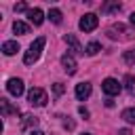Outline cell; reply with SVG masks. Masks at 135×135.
<instances>
[{"mask_svg":"<svg viewBox=\"0 0 135 135\" xmlns=\"http://www.w3.org/2000/svg\"><path fill=\"white\" fill-rule=\"evenodd\" d=\"M44 38L40 36V38H36L32 44H30V49L25 51V55H23V63L25 65H34L38 59H40V53H42V49H44Z\"/></svg>","mask_w":135,"mask_h":135,"instance_id":"cell-1","label":"cell"},{"mask_svg":"<svg viewBox=\"0 0 135 135\" xmlns=\"http://www.w3.org/2000/svg\"><path fill=\"white\" fill-rule=\"evenodd\" d=\"M27 101H30L32 105H46V101H49L46 91L40 89V86H34V89L27 93Z\"/></svg>","mask_w":135,"mask_h":135,"instance_id":"cell-2","label":"cell"},{"mask_svg":"<svg viewBox=\"0 0 135 135\" xmlns=\"http://www.w3.org/2000/svg\"><path fill=\"white\" fill-rule=\"evenodd\" d=\"M97 25H99V19H97L95 13H86V15L80 19V23H78V27H80L82 32H93Z\"/></svg>","mask_w":135,"mask_h":135,"instance_id":"cell-3","label":"cell"},{"mask_svg":"<svg viewBox=\"0 0 135 135\" xmlns=\"http://www.w3.org/2000/svg\"><path fill=\"white\" fill-rule=\"evenodd\" d=\"M101 89H103L105 95H118V93L122 91V84H120L116 78H105V80L101 82Z\"/></svg>","mask_w":135,"mask_h":135,"instance_id":"cell-4","label":"cell"},{"mask_svg":"<svg viewBox=\"0 0 135 135\" xmlns=\"http://www.w3.org/2000/svg\"><path fill=\"white\" fill-rule=\"evenodd\" d=\"M6 91H8L11 95L19 97V95L23 93V80H21V78H11V80L6 82Z\"/></svg>","mask_w":135,"mask_h":135,"instance_id":"cell-5","label":"cell"},{"mask_svg":"<svg viewBox=\"0 0 135 135\" xmlns=\"http://www.w3.org/2000/svg\"><path fill=\"white\" fill-rule=\"evenodd\" d=\"M63 40H65V44L70 46V51H72L74 55L84 53V51H82V46H80V42H78V38H76L74 34H65V36H63Z\"/></svg>","mask_w":135,"mask_h":135,"instance_id":"cell-6","label":"cell"},{"mask_svg":"<svg viewBox=\"0 0 135 135\" xmlns=\"http://www.w3.org/2000/svg\"><path fill=\"white\" fill-rule=\"evenodd\" d=\"M61 65H63V70L68 72V74H76V59L72 57V55H61Z\"/></svg>","mask_w":135,"mask_h":135,"instance_id":"cell-7","label":"cell"},{"mask_svg":"<svg viewBox=\"0 0 135 135\" xmlns=\"http://www.w3.org/2000/svg\"><path fill=\"white\" fill-rule=\"evenodd\" d=\"M74 93H76V97L82 101V99H86V97L91 95V84H89V82H80V84H76V91H74Z\"/></svg>","mask_w":135,"mask_h":135,"instance_id":"cell-8","label":"cell"},{"mask_svg":"<svg viewBox=\"0 0 135 135\" xmlns=\"http://www.w3.org/2000/svg\"><path fill=\"white\" fill-rule=\"evenodd\" d=\"M27 17H30V21H32L34 25H40V23L44 21V13H42L40 8H30V11H27Z\"/></svg>","mask_w":135,"mask_h":135,"instance_id":"cell-9","label":"cell"},{"mask_svg":"<svg viewBox=\"0 0 135 135\" xmlns=\"http://www.w3.org/2000/svg\"><path fill=\"white\" fill-rule=\"evenodd\" d=\"M17 51H19V44H17L15 40H8V42L2 44V53H4V55H15Z\"/></svg>","mask_w":135,"mask_h":135,"instance_id":"cell-10","label":"cell"},{"mask_svg":"<svg viewBox=\"0 0 135 135\" xmlns=\"http://www.w3.org/2000/svg\"><path fill=\"white\" fill-rule=\"evenodd\" d=\"M13 32H15L17 36H23V34H27V32H30V27H27L23 21H15V23H13Z\"/></svg>","mask_w":135,"mask_h":135,"instance_id":"cell-11","label":"cell"},{"mask_svg":"<svg viewBox=\"0 0 135 135\" xmlns=\"http://www.w3.org/2000/svg\"><path fill=\"white\" fill-rule=\"evenodd\" d=\"M36 124H38V118L32 116V114H25L23 120H21V127H23V129H30V127H36Z\"/></svg>","mask_w":135,"mask_h":135,"instance_id":"cell-12","label":"cell"},{"mask_svg":"<svg viewBox=\"0 0 135 135\" xmlns=\"http://www.w3.org/2000/svg\"><path fill=\"white\" fill-rule=\"evenodd\" d=\"M0 105H2V112H4V116H8V114H19V110L17 108H13L6 99H0Z\"/></svg>","mask_w":135,"mask_h":135,"instance_id":"cell-13","label":"cell"},{"mask_svg":"<svg viewBox=\"0 0 135 135\" xmlns=\"http://www.w3.org/2000/svg\"><path fill=\"white\" fill-rule=\"evenodd\" d=\"M122 118H124L127 122H131V124H135V108H127V110L122 112Z\"/></svg>","mask_w":135,"mask_h":135,"instance_id":"cell-14","label":"cell"},{"mask_svg":"<svg viewBox=\"0 0 135 135\" xmlns=\"http://www.w3.org/2000/svg\"><path fill=\"white\" fill-rule=\"evenodd\" d=\"M49 19H51L53 23H61V11H59V8H51V11H49Z\"/></svg>","mask_w":135,"mask_h":135,"instance_id":"cell-15","label":"cell"},{"mask_svg":"<svg viewBox=\"0 0 135 135\" xmlns=\"http://www.w3.org/2000/svg\"><path fill=\"white\" fill-rule=\"evenodd\" d=\"M84 51H86V55H97L101 51V46H99V42H89Z\"/></svg>","mask_w":135,"mask_h":135,"instance_id":"cell-16","label":"cell"},{"mask_svg":"<svg viewBox=\"0 0 135 135\" xmlns=\"http://www.w3.org/2000/svg\"><path fill=\"white\" fill-rule=\"evenodd\" d=\"M122 61H124L127 65H131V63H135V51H127V53L122 55Z\"/></svg>","mask_w":135,"mask_h":135,"instance_id":"cell-17","label":"cell"},{"mask_svg":"<svg viewBox=\"0 0 135 135\" xmlns=\"http://www.w3.org/2000/svg\"><path fill=\"white\" fill-rule=\"evenodd\" d=\"M63 91H65V86H63L61 82H55V84H53V93H55L57 97H59V95H63Z\"/></svg>","mask_w":135,"mask_h":135,"instance_id":"cell-18","label":"cell"},{"mask_svg":"<svg viewBox=\"0 0 135 135\" xmlns=\"http://www.w3.org/2000/svg\"><path fill=\"white\" fill-rule=\"evenodd\" d=\"M124 82H127V86H129V91L133 93V76H131V74H127V78H124Z\"/></svg>","mask_w":135,"mask_h":135,"instance_id":"cell-19","label":"cell"},{"mask_svg":"<svg viewBox=\"0 0 135 135\" xmlns=\"http://www.w3.org/2000/svg\"><path fill=\"white\" fill-rule=\"evenodd\" d=\"M27 6H25V2H19V4H15V13H23Z\"/></svg>","mask_w":135,"mask_h":135,"instance_id":"cell-20","label":"cell"},{"mask_svg":"<svg viewBox=\"0 0 135 135\" xmlns=\"http://www.w3.org/2000/svg\"><path fill=\"white\" fill-rule=\"evenodd\" d=\"M105 11H120V4H105Z\"/></svg>","mask_w":135,"mask_h":135,"instance_id":"cell-21","label":"cell"},{"mask_svg":"<svg viewBox=\"0 0 135 135\" xmlns=\"http://www.w3.org/2000/svg\"><path fill=\"white\" fill-rule=\"evenodd\" d=\"M78 112H80V114H82V116H84V118H86V116H89V110H86V108H80V110H78Z\"/></svg>","mask_w":135,"mask_h":135,"instance_id":"cell-22","label":"cell"},{"mask_svg":"<svg viewBox=\"0 0 135 135\" xmlns=\"http://www.w3.org/2000/svg\"><path fill=\"white\" fill-rule=\"evenodd\" d=\"M118 135H131V131H129V129H120V131H118Z\"/></svg>","mask_w":135,"mask_h":135,"instance_id":"cell-23","label":"cell"},{"mask_svg":"<svg viewBox=\"0 0 135 135\" xmlns=\"http://www.w3.org/2000/svg\"><path fill=\"white\" fill-rule=\"evenodd\" d=\"M30 135H44V133H42V131H32Z\"/></svg>","mask_w":135,"mask_h":135,"instance_id":"cell-24","label":"cell"},{"mask_svg":"<svg viewBox=\"0 0 135 135\" xmlns=\"http://www.w3.org/2000/svg\"><path fill=\"white\" fill-rule=\"evenodd\" d=\"M131 25H135V13L131 15Z\"/></svg>","mask_w":135,"mask_h":135,"instance_id":"cell-25","label":"cell"},{"mask_svg":"<svg viewBox=\"0 0 135 135\" xmlns=\"http://www.w3.org/2000/svg\"><path fill=\"white\" fill-rule=\"evenodd\" d=\"M84 135H89V133H84Z\"/></svg>","mask_w":135,"mask_h":135,"instance_id":"cell-26","label":"cell"}]
</instances>
